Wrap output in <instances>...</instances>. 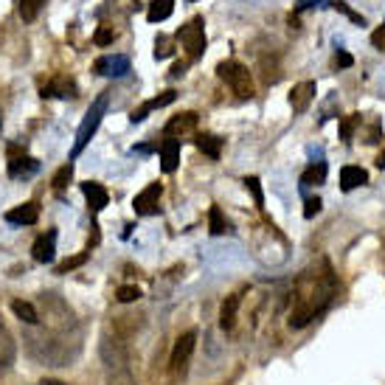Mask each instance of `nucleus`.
I'll use <instances>...</instances> for the list:
<instances>
[{
    "label": "nucleus",
    "instance_id": "1",
    "mask_svg": "<svg viewBox=\"0 0 385 385\" xmlns=\"http://www.w3.org/2000/svg\"><path fill=\"white\" fill-rule=\"evenodd\" d=\"M335 276L329 270V264H323V273H312L304 270V276L295 284V299H292V310H290V327L292 329H304L312 318H318L323 310L329 307V301L335 299Z\"/></svg>",
    "mask_w": 385,
    "mask_h": 385
},
{
    "label": "nucleus",
    "instance_id": "2",
    "mask_svg": "<svg viewBox=\"0 0 385 385\" xmlns=\"http://www.w3.org/2000/svg\"><path fill=\"white\" fill-rule=\"evenodd\" d=\"M107 104H110V96L107 93H102L93 104H91V110L84 113V118H82V124H79V130H76V141H73V150H71V158H79L82 155V150L87 143H91V138L96 135V130L102 127V121H104V113H107Z\"/></svg>",
    "mask_w": 385,
    "mask_h": 385
},
{
    "label": "nucleus",
    "instance_id": "3",
    "mask_svg": "<svg viewBox=\"0 0 385 385\" xmlns=\"http://www.w3.org/2000/svg\"><path fill=\"white\" fill-rule=\"evenodd\" d=\"M217 76L231 87V91H233L236 96H242V99H250V96H253V79H250V71H248L242 62H236V59L220 62V65H217Z\"/></svg>",
    "mask_w": 385,
    "mask_h": 385
},
{
    "label": "nucleus",
    "instance_id": "4",
    "mask_svg": "<svg viewBox=\"0 0 385 385\" xmlns=\"http://www.w3.org/2000/svg\"><path fill=\"white\" fill-rule=\"evenodd\" d=\"M177 40H180V45H183V51L189 56V62L200 59L205 54V23H202V17H194L186 25H180Z\"/></svg>",
    "mask_w": 385,
    "mask_h": 385
},
{
    "label": "nucleus",
    "instance_id": "5",
    "mask_svg": "<svg viewBox=\"0 0 385 385\" xmlns=\"http://www.w3.org/2000/svg\"><path fill=\"white\" fill-rule=\"evenodd\" d=\"M194 346H197V332H186L177 338L174 349H172V358H169V369L172 374H186L189 363H191V354H194Z\"/></svg>",
    "mask_w": 385,
    "mask_h": 385
},
{
    "label": "nucleus",
    "instance_id": "6",
    "mask_svg": "<svg viewBox=\"0 0 385 385\" xmlns=\"http://www.w3.org/2000/svg\"><path fill=\"white\" fill-rule=\"evenodd\" d=\"M93 71L99 76H110V79H121L130 73V56L124 54H107V56H99L93 62Z\"/></svg>",
    "mask_w": 385,
    "mask_h": 385
},
{
    "label": "nucleus",
    "instance_id": "7",
    "mask_svg": "<svg viewBox=\"0 0 385 385\" xmlns=\"http://www.w3.org/2000/svg\"><path fill=\"white\" fill-rule=\"evenodd\" d=\"M161 194H163V186L161 183H150L141 194H135V200H132V209H135V214L138 217H152V214H158L161 211Z\"/></svg>",
    "mask_w": 385,
    "mask_h": 385
},
{
    "label": "nucleus",
    "instance_id": "8",
    "mask_svg": "<svg viewBox=\"0 0 385 385\" xmlns=\"http://www.w3.org/2000/svg\"><path fill=\"white\" fill-rule=\"evenodd\" d=\"M40 172V161H34L32 155H25L20 146H9V174L12 177H32V174H37Z\"/></svg>",
    "mask_w": 385,
    "mask_h": 385
},
{
    "label": "nucleus",
    "instance_id": "9",
    "mask_svg": "<svg viewBox=\"0 0 385 385\" xmlns=\"http://www.w3.org/2000/svg\"><path fill=\"white\" fill-rule=\"evenodd\" d=\"M76 93H79V84L71 76H54L51 82L40 87L43 99H76Z\"/></svg>",
    "mask_w": 385,
    "mask_h": 385
},
{
    "label": "nucleus",
    "instance_id": "10",
    "mask_svg": "<svg viewBox=\"0 0 385 385\" xmlns=\"http://www.w3.org/2000/svg\"><path fill=\"white\" fill-rule=\"evenodd\" d=\"M194 127H197V113H180V115L169 118V124L163 127V135H166V138H174V141H180V138L189 135Z\"/></svg>",
    "mask_w": 385,
    "mask_h": 385
},
{
    "label": "nucleus",
    "instance_id": "11",
    "mask_svg": "<svg viewBox=\"0 0 385 385\" xmlns=\"http://www.w3.org/2000/svg\"><path fill=\"white\" fill-rule=\"evenodd\" d=\"M32 256L40 264H51L54 261V256H56V231H45L43 236H37V242L32 248Z\"/></svg>",
    "mask_w": 385,
    "mask_h": 385
},
{
    "label": "nucleus",
    "instance_id": "12",
    "mask_svg": "<svg viewBox=\"0 0 385 385\" xmlns=\"http://www.w3.org/2000/svg\"><path fill=\"white\" fill-rule=\"evenodd\" d=\"M312 99H315V82H299L290 91V107H292V113L310 110Z\"/></svg>",
    "mask_w": 385,
    "mask_h": 385
},
{
    "label": "nucleus",
    "instance_id": "13",
    "mask_svg": "<svg viewBox=\"0 0 385 385\" xmlns=\"http://www.w3.org/2000/svg\"><path fill=\"white\" fill-rule=\"evenodd\" d=\"M82 191H84V197H87V209H91L93 214L104 211V205L110 202V194H107V189H104L102 183H96V180H87V183H82Z\"/></svg>",
    "mask_w": 385,
    "mask_h": 385
},
{
    "label": "nucleus",
    "instance_id": "14",
    "mask_svg": "<svg viewBox=\"0 0 385 385\" xmlns=\"http://www.w3.org/2000/svg\"><path fill=\"white\" fill-rule=\"evenodd\" d=\"M40 220V205L37 202H23L17 209L6 211V222L12 225H34Z\"/></svg>",
    "mask_w": 385,
    "mask_h": 385
},
{
    "label": "nucleus",
    "instance_id": "15",
    "mask_svg": "<svg viewBox=\"0 0 385 385\" xmlns=\"http://www.w3.org/2000/svg\"><path fill=\"white\" fill-rule=\"evenodd\" d=\"M177 166H180V141H174V138H166L161 143V169L166 174H172Z\"/></svg>",
    "mask_w": 385,
    "mask_h": 385
},
{
    "label": "nucleus",
    "instance_id": "16",
    "mask_svg": "<svg viewBox=\"0 0 385 385\" xmlns=\"http://www.w3.org/2000/svg\"><path fill=\"white\" fill-rule=\"evenodd\" d=\"M369 183V172L360 169V166H343L340 169V189L343 191H351L358 186H366Z\"/></svg>",
    "mask_w": 385,
    "mask_h": 385
},
{
    "label": "nucleus",
    "instance_id": "17",
    "mask_svg": "<svg viewBox=\"0 0 385 385\" xmlns=\"http://www.w3.org/2000/svg\"><path fill=\"white\" fill-rule=\"evenodd\" d=\"M242 304V295H228V299L222 301V310H220V327L225 332L233 329V323H236V310H240Z\"/></svg>",
    "mask_w": 385,
    "mask_h": 385
},
{
    "label": "nucleus",
    "instance_id": "18",
    "mask_svg": "<svg viewBox=\"0 0 385 385\" xmlns=\"http://www.w3.org/2000/svg\"><path fill=\"white\" fill-rule=\"evenodd\" d=\"M194 146H197L202 155H209L211 161H217V158L222 155V138H217V135H211V132L197 135V138H194Z\"/></svg>",
    "mask_w": 385,
    "mask_h": 385
},
{
    "label": "nucleus",
    "instance_id": "19",
    "mask_svg": "<svg viewBox=\"0 0 385 385\" xmlns=\"http://www.w3.org/2000/svg\"><path fill=\"white\" fill-rule=\"evenodd\" d=\"M174 12V0H152L150 9H146V20L150 23H163Z\"/></svg>",
    "mask_w": 385,
    "mask_h": 385
},
{
    "label": "nucleus",
    "instance_id": "20",
    "mask_svg": "<svg viewBox=\"0 0 385 385\" xmlns=\"http://www.w3.org/2000/svg\"><path fill=\"white\" fill-rule=\"evenodd\" d=\"M323 180H327V163H323V161L310 163V166L304 169V174H301V186H304V189H307V186H320Z\"/></svg>",
    "mask_w": 385,
    "mask_h": 385
},
{
    "label": "nucleus",
    "instance_id": "21",
    "mask_svg": "<svg viewBox=\"0 0 385 385\" xmlns=\"http://www.w3.org/2000/svg\"><path fill=\"white\" fill-rule=\"evenodd\" d=\"M209 231H211L214 236L231 233V222L225 220V214H222L220 205H211V209H209Z\"/></svg>",
    "mask_w": 385,
    "mask_h": 385
},
{
    "label": "nucleus",
    "instance_id": "22",
    "mask_svg": "<svg viewBox=\"0 0 385 385\" xmlns=\"http://www.w3.org/2000/svg\"><path fill=\"white\" fill-rule=\"evenodd\" d=\"M12 312L20 318V320H25V323H40V312L34 310V304H28V301H23V299H14L12 301Z\"/></svg>",
    "mask_w": 385,
    "mask_h": 385
},
{
    "label": "nucleus",
    "instance_id": "23",
    "mask_svg": "<svg viewBox=\"0 0 385 385\" xmlns=\"http://www.w3.org/2000/svg\"><path fill=\"white\" fill-rule=\"evenodd\" d=\"M45 6V0H20V17L25 20V23H32V20H37V14H40V9Z\"/></svg>",
    "mask_w": 385,
    "mask_h": 385
},
{
    "label": "nucleus",
    "instance_id": "24",
    "mask_svg": "<svg viewBox=\"0 0 385 385\" xmlns=\"http://www.w3.org/2000/svg\"><path fill=\"white\" fill-rule=\"evenodd\" d=\"M71 177H73V163L68 161L65 166H59V172L54 174V191H62V189H68V183H71Z\"/></svg>",
    "mask_w": 385,
    "mask_h": 385
},
{
    "label": "nucleus",
    "instance_id": "25",
    "mask_svg": "<svg viewBox=\"0 0 385 385\" xmlns=\"http://www.w3.org/2000/svg\"><path fill=\"white\" fill-rule=\"evenodd\" d=\"M87 259H91V250H82L79 256H71V259H65L62 264H59V268H56V273H59V276H65V273H71V270L82 268V264H84Z\"/></svg>",
    "mask_w": 385,
    "mask_h": 385
},
{
    "label": "nucleus",
    "instance_id": "26",
    "mask_svg": "<svg viewBox=\"0 0 385 385\" xmlns=\"http://www.w3.org/2000/svg\"><path fill=\"white\" fill-rule=\"evenodd\" d=\"M245 189L253 194V202L259 205V209H264V191H261V180H259V177H245Z\"/></svg>",
    "mask_w": 385,
    "mask_h": 385
},
{
    "label": "nucleus",
    "instance_id": "27",
    "mask_svg": "<svg viewBox=\"0 0 385 385\" xmlns=\"http://www.w3.org/2000/svg\"><path fill=\"white\" fill-rule=\"evenodd\" d=\"M115 299L121 301V304H132V301L141 299V290L132 287V284H124V287H118V290H115Z\"/></svg>",
    "mask_w": 385,
    "mask_h": 385
},
{
    "label": "nucleus",
    "instance_id": "28",
    "mask_svg": "<svg viewBox=\"0 0 385 385\" xmlns=\"http://www.w3.org/2000/svg\"><path fill=\"white\" fill-rule=\"evenodd\" d=\"M360 124V115H349V118H343V124H340V138H343V143H351V135H354V127Z\"/></svg>",
    "mask_w": 385,
    "mask_h": 385
},
{
    "label": "nucleus",
    "instance_id": "29",
    "mask_svg": "<svg viewBox=\"0 0 385 385\" xmlns=\"http://www.w3.org/2000/svg\"><path fill=\"white\" fill-rule=\"evenodd\" d=\"M113 40H115V28H113V25H99V32L93 34V43H96L99 48L110 45Z\"/></svg>",
    "mask_w": 385,
    "mask_h": 385
},
{
    "label": "nucleus",
    "instance_id": "30",
    "mask_svg": "<svg viewBox=\"0 0 385 385\" xmlns=\"http://www.w3.org/2000/svg\"><path fill=\"white\" fill-rule=\"evenodd\" d=\"M332 9H335V12H340V14H346V17L351 20V23H358V25H366V20H363V17L358 14V12H351V9H349V6L343 3V0H332Z\"/></svg>",
    "mask_w": 385,
    "mask_h": 385
},
{
    "label": "nucleus",
    "instance_id": "31",
    "mask_svg": "<svg viewBox=\"0 0 385 385\" xmlns=\"http://www.w3.org/2000/svg\"><path fill=\"white\" fill-rule=\"evenodd\" d=\"M172 51H174V48L169 45V37L161 34V37L155 40V59H166V56H172Z\"/></svg>",
    "mask_w": 385,
    "mask_h": 385
},
{
    "label": "nucleus",
    "instance_id": "32",
    "mask_svg": "<svg viewBox=\"0 0 385 385\" xmlns=\"http://www.w3.org/2000/svg\"><path fill=\"white\" fill-rule=\"evenodd\" d=\"M177 99V93L174 91H166V93H161V96H155V99H150V107L152 110H161V107H166V104H172Z\"/></svg>",
    "mask_w": 385,
    "mask_h": 385
},
{
    "label": "nucleus",
    "instance_id": "33",
    "mask_svg": "<svg viewBox=\"0 0 385 385\" xmlns=\"http://www.w3.org/2000/svg\"><path fill=\"white\" fill-rule=\"evenodd\" d=\"M335 65H338V68H351V65H354V59H351V54H346L343 48H338V54H335Z\"/></svg>",
    "mask_w": 385,
    "mask_h": 385
},
{
    "label": "nucleus",
    "instance_id": "34",
    "mask_svg": "<svg viewBox=\"0 0 385 385\" xmlns=\"http://www.w3.org/2000/svg\"><path fill=\"white\" fill-rule=\"evenodd\" d=\"M320 205H323V202H320L318 197H310V200H307V209H304V217H307V220H312V217L320 211Z\"/></svg>",
    "mask_w": 385,
    "mask_h": 385
},
{
    "label": "nucleus",
    "instance_id": "35",
    "mask_svg": "<svg viewBox=\"0 0 385 385\" xmlns=\"http://www.w3.org/2000/svg\"><path fill=\"white\" fill-rule=\"evenodd\" d=\"M371 43H374V48H380V51H385V25H380L377 32L371 34Z\"/></svg>",
    "mask_w": 385,
    "mask_h": 385
},
{
    "label": "nucleus",
    "instance_id": "36",
    "mask_svg": "<svg viewBox=\"0 0 385 385\" xmlns=\"http://www.w3.org/2000/svg\"><path fill=\"white\" fill-rule=\"evenodd\" d=\"M318 3H323V0H299V3H295V12H304V9H312V6H318Z\"/></svg>",
    "mask_w": 385,
    "mask_h": 385
},
{
    "label": "nucleus",
    "instance_id": "37",
    "mask_svg": "<svg viewBox=\"0 0 385 385\" xmlns=\"http://www.w3.org/2000/svg\"><path fill=\"white\" fill-rule=\"evenodd\" d=\"M183 71H186V62H180V65H174V68H172V76H183Z\"/></svg>",
    "mask_w": 385,
    "mask_h": 385
},
{
    "label": "nucleus",
    "instance_id": "38",
    "mask_svg": "<svg viewBox=\"0 0 385 385\" xmlns=\"http://www.w3.org/2000/svg\"><path fill=\"white\" fill-rule=\"evenodd\" d=\"M40 385H68V382H59V380H43Z\"/></svg>",
    "mask_w": 385,
    "mask_h": 385
},
{
    "label": "nucleus",
    "instance_id": "39",
    "mask_svg": "<svg viewBox=\"0 0 385 385\" xmlns=\"http://www.w3.org/2000/svg\"><path fill=\"white\" fill-rule=\"evenodd\" d=\"M377 166H380V169H385V152H382V155L377 158Z\"/></svg>",
    "mask_w": 385,
    "mask_h": 385
}]
</instances>
